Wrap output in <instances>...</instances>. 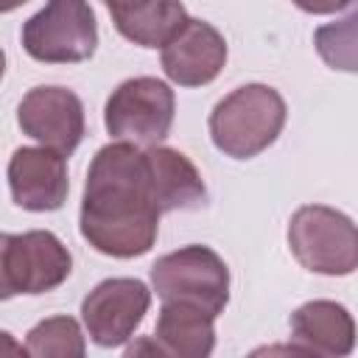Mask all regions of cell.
Wrapping results in <instances>:
<instances>
[{
  "label": "cell",
  "mask_w": 358,
  "mask_h": 358,
  "mask_svg": "<svg viewBox=\"0 0 358 358\" xmlns=\"http://www.w3.org/2000/svg\"><path fill=\"white\" fill-rule=\"evenodd\" d=\"M159 207L151 193L145 151L129 143L103 145L87 173L81 235L103 255L137 257L157 241Z\"/></svg>",
  "instance_id": "6da1fadb"
},
{
  "label": "cell",
  "mask_w": 358,
  "mask_h": 358,
  "mask_svg": "<svg viewBox=\"0 0 358 358\" xmlns=\"http://www.w3.org/2000/svg\"><path fill=\"white\" fill-rule=\"evenodd\" d=\"M285 126V101L266 84H246L215 103L210 115L213 143L235 157L249 159L266 151Z\"/></svg>",
  "instance_id": "7a4b0ae2"
},
{
  "label": "cell",
  "mask_w": 358,
  "mask_h": 358,
  "mask_svg": "<svg viewBox=\"0 0 358 358\" xmlns=\"http://www.w3.org/2000/svg\"><path fill=\"white\" fill-rule=\"evenodd\" d=\"M151 282L162 302L201 308L218 316L229 299V268L210 246H185L151 266Z\"/></svg>",
  "instance_id": "3957f363"
},
{
  "label": "cell",
  "mask_w": 358,
  "mask_h": 358,
  "mask_svg": "<svg viewBox=\"0 0 358 358\" xmlns=\"http://www.w3.org/2000/svg\"><path fill=\"white\" fill-rule=\"evenodd\" d=\"M288 243L308 271L338 277L358 268V227L333 207H299L288 224Z\"/></svg>",
  "instance_id": "277c9868"
},
{
  "label": "cell",
  "mask_w": 358,
  "mask_h": 358,
  "mask_svg": "<svg viewBox=\"0 0 358 358\" xmlns=\"http://www.w3.org/2000/svg\"><path fill=\"white\" fill-rule=\"evenodd\" d=\"M103 120L117 143L157 148L173 123V90L151 76L129 78L109 95Z\"/></svg>",
  "instance_id": "5b68a950"
},
{
  "label": "cell",
  "mask_w": 358,
  "mask_h": 358,
  "mask_svg": "<svg viewBox=\"0 0 358 358\" xmlns=\"http://www.w3.org/2000/svg\"><path fill=\"white\" fill-rule=\"evenodd\" d=\"M73 268L67 246L53 232H22L0 238V296L45 294L67 280Z\"/></svg>",
  "instance_id": "8992f818"
},
{
  "label": "cell",
  "mask_w": 358,
  "mask_h": 358,
  "mask_svg": "<svg viewBox=\"0 0 358 358\" xmlns=\"http://www.w3.org/2000/svg\"><path fill=\"white\" fill-rule=\"evenodd\" d=\"M95 14L81 0H56L22 25V48L36 62H84L95 53Z\"/></svg>",
  "instance_id": "52a82bcc"
},
{
  "label": "cell",
  "mask_w": 358,
  "mask_h": 358,
  "mask_svg": "<svg viewBox=\"0 0 358 358\" xmlns=\"http://www.w3.org/2000/svg\"><path fill=\"white\" fill-rule=\"evenodd\" d=\"M151 294L140 280L112 277L95 285L81 302V319L90 330V338L101 347H117L129 341L134 327L148 310Z\"/></svg>",
  "instance_id": "ba28073f"
},
{
  "label": "cell",
  "mask_w": 358,
  "mask_h": 358,
  "mask_svg": "<svg viewBox=\"0 0 358 358\" xmlns=\"http://www.w3.org/2000/svg\"><path fill=\"white\" fill-rule=\"evenodd\" d=\"M22 131L62 157L76 151L84 137V106L73 90L64 87H34L17 112Z\"/></svg>",
  "instance_id": "9c48e42d"
},
{
  "label": "cell",
  "mask_w": 358,
  "mask_h": 358,
  "mask_svg": "<svg viewBox=\"0 0 358 358\" xmlns=\"http://www.w3.org/2000/svg\"><path fill=\"white\" fill-rule=\"evenodd\" d=\"M11 196L22 210H59L67 199V165L50 148H17L8 162Z\"/></svg>",
  "instance_id": "30bf717a"
},
{
  "label": "cell",
  "mask_w": 358,
  "mask_h": 358,
  "mask_svg": "<svg viewBox=\"0 0 358 358\" xmlns=\"http://www.w3.org/2000/svg\"><path fill=\"white\" fill-rule=\"evenodd\" d=\"M227 62L224 36L204 20H190L187 28L162 50V70L182 87L210 84Z\"/></svg>",
  "instance_id": "8fae6325"
},
{
  "label": "cell",
  "mask_w": 358,
  "mask_h": 358,
  "mask_svg": "<svg viewBox=\"0 0 358 358\" xmlns=\"http://www.w3.org/2000/svg\"><path fill=\"white\" fill-rule=\"evenodd\" d=\"M291 336L322 358H347L355 347V322L344 305L316 299L291 313Z\"/></svg>",
  "instance_id": "7c38bea8"
},
{
  "label": "cell",
  "mask_w": 358,
  "mask_h": 358,
  "mask_svg": "<svg viewBox=\"0 0 358 358\" xmlns=\"http://www.w3.org/2000/svg\"><path fill=\"white\" fill-rule=\"evenodd\" d=\"M151 193L159 213L171 210H199L207 204V187L196 171V165L173 148L157 145L145 151Z\"/></svg>",
  "instance_id": "4fadbf2b"
},
{
  "label": "cell",
  "mask_w": 358,
  "mask_h": 358,
  "mask_svg": "<svg viewBox=\"0 0 358 358\" xmlns=\"http://www.w3.org/2000/svg\"><path fill=\"white\" fill-rule=\"evenodd\" d=\"M117 31L143 48H168L190 22L182 3H109Z\"/></svg>",
  "instance_id": "5bb4252c"
},
{
  "label": "cell",
  "mask_w": 358,
  "mask_h": 358,
  "mask_svg": "<svg viewBox=\"0 0 358 358\" xmlns=\"http://www.w3.org/2000/svg\"><path fill=\"white\" fill-rule=\"evenodd\" d=\"M213 319L201 308L165 302L157 319V341L173 358H210L215 347Z\"/></svg>",
  "instance_id": "9a60e30c"
},
{
  "label": "cell",
  "mask_w": 358,
  "mask_h": 358,
  "mask_svg": "<svg viewBox=\"0 0 358 358\" xmlns=\"http://www.w3.org/2000/svg\"><path fill=\"white\" fill-rule=\"evenodd\" d=\"M25 352L28 358H87L81 327L70 316L39 322L25 338Z\"/></svg>",
  "instance_id": "2e32d148"
},
{
  "label": "cell",
  "mask_w": 358,
  "mask_h": 358,
  "mask_svg": "<svg viewBox=\"0 0 358 358\" xmlns=\"http://www.w3.org/2000/svg\"><path fill=\"white\" fill-rule=\"evenodd\" d=\"M313 42L319 56L333 70L358 73V6H352L350 14H344L341 20L322 25Z\"/></svg>",
  "instance_id": "e0dca14e"
},
{
  "label": "cell",
  "mask_w": 358,
  "mask_h": 358,
  "mask_svg": "<svg viewBox=\"0 0 358 358\" xmlns=\"http://www.w3.org/2000/svg\"><path fill=\"white\" fill-rule=\"evenodd\" d=\"M246 358H322L299 344H266V347H257L252 350Z\"/></svg>",
  "instance_id": "ac0fdd59"
},
{
  "label": "cell",
  "mask_w": 358,
  "mask_h": 358,
  "mask_svg": "<svg viewBox=\"0 0 358 358\" xmlns=\"http://www.w3.org/2000/svg\"><path fill=\"white\" fill-rule=\"evenodd\" d=\"M123 358H173V355H171L157 338H151V336H140V338H134V341L126 347Z\"/></svg>",
  "instance_id": "d6986e66"
},
{
  "label": "cell",
  "mask_w": 358,
  "mask_h": 358,
  "mask_svg": "<svg viewBox=\"0 0 358 358\" xmlns=\"http://www.w3.org/2000/svg\"><path fill=\"white\" fill-rule=\"evenodd\" d=\"M3 350H6V358H28V352H22L8 333H3Z\"/></svg>",
  "instance_id": "ffe728a7"
}]
</instances>
